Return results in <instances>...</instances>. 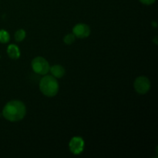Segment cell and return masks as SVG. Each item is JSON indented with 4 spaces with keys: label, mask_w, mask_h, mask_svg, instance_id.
Wrapping results in <instances>:
<instances>
[{
    "label": "cell",
    "mask_w": 158,
    "mask_h": 158,
    "mask_svg": "<svg viewBox=\"0 0 158 158\" xmlns=\"http://www.w3.org/2000/svg\"><path fill=\"white\" fill-rule=\"evenodd\" d=\"M26 113V106L23 102L12 100L5 106L2 110V115L9 121L16 122L24 118Z\"/></svg>",
    "instance_id": "6da1fadb"
},
{
    "label": "cell",
    "mask_w": 158,
    "mask_h": 158,
    "mask_svg": "<svg viewBox=\"0 0 158 158\" xmlns=\"http://www.w3.org/2000/svg\"><path fill=\"white\" fill-rule=\"evenodd\" d=\"M40 88L41 92L46 97H54L59 90L58 82L54 77L46 76L40 81Z\"/></svg>",
    "instance_id": "7a4b0ae2"
},
{
    "label": "cell",
    "mask_w": 158,
    "mask_h": 158,
    "mask_svg": "<svg viewBox=\"0 0 158 158\" xmlns=\"http://www.w3.org/2000/svg\"><path fill=\"white\" fill-rule=\"evenodd\" d=\"M32 67L34 72L40 75H46L49 71V63L43 57H36L32 61Z\"/></svg>",
    "instance_id": "3957f363"
},
{
    "label": "cell",
    "mask_w": 158,
    "mask_h": 158,
    "mask_svg": "<svg viewBox=\"0 0 158 158\" xmlns=\"http://www.w3.org/2000/svg\"><path fill=\"white\" fill-rule=\"evenodd\" d=\"M150 87H151V83L149 80L145 77H137L134 82L135 90L140 94H145L148 93Z\"/></svg>",
    "instance_id": "277c9868"
},
{
    "label": "cell",
    "mask_w": 158,
    "mask_h": 158,
    "mask_svg": "<svg viewBox=\"0 0 158 158\" xmlns=\"http://www.w3.org/2000/svg\"><path fill=\"white\" fill-rule=\"evenodd\" d=\"M84 148V141L81 137H75L69 142V149L74 154H79Z\"/></svg>",
    "instance_id": "5b68a950"
},
{
    "label": "cell",
    "mask_w": 158,
    "mask_h": 158,
    "mask_svg": "<svg viewBox=\"0 0 158 158\" xmlns=\"http://www.w3.org/2000/svg\"><path fill=\"white\" fill-rule=\"evenodd\" d=\"M73 32V35L75 36L83 39L89 36L90 34V29L86 24H77V26H74Z\"/></svg>",
    "instance_id": "8992f818"
},
{
    "label": "cell",
    "mask_w": 158,
    "mask_h": 158,
    "mask_svg": "<svg viewBox=\"0 0 158 158\" xmlns=\"http://www.w3.org/2000/svg\"><path fill=\"white\" fill-rule=\"evenodd\" d=\"M49 70H50L52 75L56 78H62L66 73L64 68L60 65H55V66H52L51 68H49Z\"/></svg>",
    "instance_id": "52a82bcc"
},
{
    "label": "cell",
    "mask_w": 158,
    "mask_h": 158,
    "mask_svg": "<svg viewBox=\"0 0 158 158\" xmlns=\"http://www.w3.org/2000/svg\"><path fill=\"white\" fill-rule=\"evenodd\" d=\"M7 52L9 54V57L13 59V60H17L20 56L19 49L18 46L14 44L9 45L7 49Z\"/></svg>",
    "instance_id": "ba28073f"
},
{
    "label": "cell",
    "mask_w": 158,
    "mask_h": 158,
    "mask_svg": "<svg viewBox=\"0 0 158 158\" xmlns=\"http://www.w3.org/2000/svg\"><path fill=\"white\" fill-rule=\"evenodd\" d=\"M26 37V32L23 29H19L15 33V40L17 42H21Z\"/></svg>",
    "instance_id": "9c48e42d"
},
{
    "label": "cell",
    "mask_w": 158,
    "mask_h": 158,
    "mask_svg": "<svg viewBox=\"0 0 158 158\" xmlns=\"http://www.w3.org/2000/svg\"><path fill=\"white\" fill-rule=\"evenodd\" d=\"M9 40V35L6 31L1 30L0 31V42L2 43H8Z\"/></svg>",
    "instance_id": "30bf717a"
},
{
    "label": "cell",
    "mask_w": 158,
    "mask_h": 158,
    "mask_svg": "<svg viewBox=\"0 0 158 158\" xmlns=\"http://www.w3.org/2000/svg\"><path fill=\"white\" fill-rule=\"evenodd\" d=\"M75 41V35L73 34H68L64 37V43L67 45H70Z\"/></svg>",
    "instance_id": "8fae6325"
},
{
    "label": "cell",
    "mask_w": 158,
    "mask_h": 158,
    "mask_svg": "<svg viewBox=\"0 0 158 158\" xmlns=\"http://www.w3.org/2000/svg\"><path fill=\"white\" fill-rule=\"evenodd\" d=\"M140 1L144 5H151L155 2V0H140Z\"/></svg>",
    "instance_id": "7c38bea8"
}]
</instances>
